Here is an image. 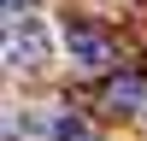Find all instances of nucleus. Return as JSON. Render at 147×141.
I'll list each match as a JSON object with an SVG mask.
<instances>
[{"label": "nucleus", "mask_w": 147, "mask_h": 141, "mask_svg": "<svg viewBox=\"0 0 147 141\" xmlns=\"http://www.w3.org/2000/svg\"><path fill=\"white\" fill-rule=\"evenodd\" d=\"M53 47H65V41H53V30H47L35 12L18 18V23H6V65L41 70V65H53Z\"/></svg>", "instance_id": "1"}, {"label": "nucleus", "mask_w": 147, "mask_h": 141, "mask_svg": "<svg viewBox=\"0 0 147 141\" xmlns=\"http://www.w3.org/2000/svg\"><path fill=\"white\" fill-rule=\"evenodd\" d=\"M65 53H71V65H77V70L112 65V41H106L100 30H65Z\"/></svg>", "instance_id": "2"}, {"label": "nucleus", "mask_w": 147, "mask_h": 141, "mask_svg": "<svg viewBox=\"0 0 147 141\" xmlns=\"http://www.w3.org/2000/svg\"><path fill=\"white\" fill-rule=\"evenodd\" d=\"M106 100H112V106H124V112H136V106L147 100V88H141L136 77H124V82H112V94H106Z\"/></svg>", "instance_id": "3"}, {"label": "nucleus", "mask_w": 147, "mask_h": 141, "mask_svg": "<svg viewBox=\"0 0 147 141\" xmlns=\"http://www.w3.org/2000/svg\"><path fill=\"white\" fill-rule=\"evenodd\" d=\"M53 141H94V129L82 124V117H53V129H47Z\"/></svg>", "instance_id": "4"}, {"label": "nucleus", "mask_w": 147, "mask_h": 141, "mask_svg": "<svg viewBox=\"0 0 147 141\" xmlns=\"http://www.w3.org/2000/svg\"><path fill=\"white\" fill-rule=\"evenodd\" d=\"M30 6H35V0H6V18H12V23H18V18H30Z\"/></svg>", "instance_id": "5"}]
</instances>
